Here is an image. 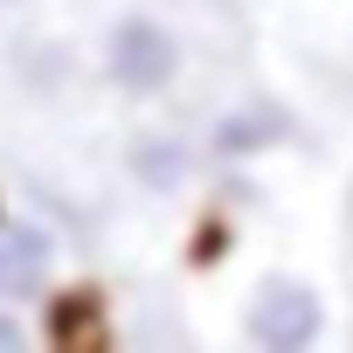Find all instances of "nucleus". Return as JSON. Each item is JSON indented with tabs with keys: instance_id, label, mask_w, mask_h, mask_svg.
Listing matches in <instances>:
<instances>
[{
	"instance_id": "1",
	"label": "nucleus",
	"mask_w": 353,
	"mask_h": 353,
	"mask_svg": "<svg viewBox=\"0 0 353 353\" xmlns=\"http://www.w3.org/2000/svg\"><path fill=\"white\" fill-rule=\"evenodd\" d=\"M243 339L263 346V353H305L325 339V298L319 284L291 277V270H270L256 277L250 305H243Z\"/></svg>"
},
{
	"instance_id": "2",
	"label": "nucleus",
	"mask_w": 353,
	"mask_h": 353,
	"mask_svg": "<svg viewBox=\"0 0 353 353\" xmlns=\"http://www.w3.org/2000/svg\"><path fill=\"white\" fill-rule=\"evenodd\" d=\"M104 77L125 97L173 90V77H181V42H173V28L152 21V14H118L111 35H104Z\"/></svg>"
},
{
	"instance_id": "3",
	"label": "nucleus",
	"mask_w": 353,
	"mask_h": 353,
	"mask_svg": "<svg viewBox=\"0 0 353 353\" xmlns=\"http://www.w3.org/2000/svg\"><path fill=\"white\" fill-rule=\"evenodd\" d=\"M49 236L42 229H21V222H0V305H28L42 284H49Z\"/></svg>"
},
{
	"instance_id": "4",
	"label": "nucleus",
	"mask_w": 353,
	"mask_h": 353,
	"mask_svg": "<svg viewBox=\"0 0 353 353\" xmlns=\"http://www.w3.org/2000/svg\"><path fill=\"white\" fill-rule=\"evenodd\" d=\"M284 139H291V111H284V104H243V111L215 118L208 152H222V159H256V152H270V145H284Z\"/></svg>"
},
{
	"instance_id": "5",
	"label": "nucleus",
	"mask_w": 353,
	"mask_h": 353,
	"mask_svg": "<svg viewBox=\"0 0 353 353\" xmlns=\"http://www.w3.org/2000/svg\"><path fill=\"white\" fill-rule=\"evenodd\" d=\"M188 173H194V145L188 139H173V132H145L132 145V181L145 194H173V188H188Z\"/></svg>"
},
{
	"instance_id": "6",
	"label": "nucleus",
	"mask_w": 353,
	"mask_h": 353,
	"mask_svg": "<svg viewBox=\"0 0 353 353\" xmlns=\"http://www.w3.org/2000/svg\"><path fill=\"white\" fill-rule=\"evenodd\" d=\"M0 346H28V325L14 312H0Z\"/></svg>"
}]
</instances>
